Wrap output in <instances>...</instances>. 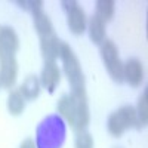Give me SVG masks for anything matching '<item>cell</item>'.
<instances>
[{
  "instance_id": "30bf717a",
  "label": "cell",
  "mask_w": 148,
  "mask_h": 148,
  "mask_svg": "<svg viewBox=\"0 0 148 148\" xmlns=\"http://www.w3.org/2000/svg\"><path fill=\"white\" fill-rule=\"evenodd\" d=\"M39 79L42 83V88H45L51 93L55 92V89L58 88V84L61 82V70H59V65L56 64V61L45 62V67L42 70V74Z\"/></svg>"
},
{
  "instance_id": "ffe728a7",
  "label": "cell",
  "mask_w": 148,
  "mask_h": 148,
  "mask_svg": "<svg viewBox=\"0 0 148 148\" xmlns=\"http://www.w3.org/2000/svg\"><path fill=\"white\" fill-rule=\"evenodd\" d=\"M19 148H37V145H36V142L33 139H25V141H22Z\"/></svg>"
},
{
  "instance_id": "ba28073f",
  "label": "cell",
  "mask_w": 148,
  "mask_h": 148,
  "mask_svg": "<svg viewBox=\"0 0 148 148\" xmlns=\"http://www.w3.org/2000/svg\"><path fill=\"white\" fill-rule=\"evenodd\" d=\"M19 49L18 34L12 27H0V58L3 56H15Z\"/></svg>"
},
{
  "instance_id": "d6986e66",
  "label": "cell",
  "mask_w": 148,
  "mask_h": 148,
  "mask_svg": "<svg viewBox=\"0 0 148 148\" xmlns=\"http://www.w3.org/2000/svg\"><path fill=\"white\" fill-rule=\"evenodd\" d=\"M16 5H19L22 9L30 10L31 14L39 9H43V2L42 0H18Z\"/></svg>"
},
{
  "instance_id": "e0dca14e",
  "label": "cell",
  "mask_w": 148,
  "mask_h": 148,
  "mask_svg": "<svg viewBox=\"0 0 148 148\" xmlns=\"http://www.w3.org/2000/svg\"><path fill=\"white\" fill-rule=\"evenodd\" d=\"M135 111H136V117H138V126H147V121H148V92L147 90L142 92Z\"/></svg>"
},
{
  "instance_id": "7a4b0ae2",
  "label": "cell",
  "mask_w": 148,
  "mask_h": 148,
  "mask_svg": "<svg viewBox=\"0 0 148 148\" xmlns=\"http://www.w3.org/2000/svg\"><path fill=\"white\" fill-rule=\"evenodd\" d=\"M58 56L61 58V61H62L64 73H65V76L68 79V83L71 86V93L86 96L84 74H83V70H82V65H80V61L77 59L76 53L73 52L71 46L65 42H61Z\"/></svg>"
},
{
  "instance_id": "8fae6325",
  "label": "cell",
  "mask_w": 148,
  "mask_h": 148,
  "mask_svg": "<svg viewBox=\"0 0 148 148\" xmlns=\"http://www.w3.org/2000/svg\"><path fill=\"white\" fill-rule=\"evenodd\" d=\"M33 18H34V27H36V31L39 34L40 39L43 37H49V36H53L55 31H53V25H52V21L49 18L43 9H39L33 12Z\"/></svg>"
},
{
  "instance_id": "52a82bcc",
  "label": "cell",
  "mask_w": 148,
  "mask_h": 148,
  "mask_svg": "<svg viewBox=\"0 0 148 148\" xmlns=\"http://www.w3.org/2000/svg\"><path fill=\"white\" fill-rule=\"evenodd\" d=\"M145 80L144 64L136 58H130L123 64V82H127L133 88H139Z\"/></svg>"
},
{
  "instance_id": "5b68a950",
  "label": "cell",
  "mask_w": 148,
  "mask_h": 148,
  "mask_svg": "<svg viewBox=\"0 0 148 148\" xmlns=\"http://www.w3.org/2000/svg\"><path fill=\"white\" fill-rule=\"evenodd\" d=\"M101 58L111 79L114 82L121 83L123 82V62L119 56V49L114 45V42L105 39L101 43Z\"/></svg>"
},
{
  "instance_id": "7c38bea8",
  "label": "cell",
  "mask_w": 148,
  "mask_h": 148,
  "mask_svg": "<svg viewBox=\"0 0 148 148\" xmlns=\"http://www.w3.org/2000/svg\"><path fill=\"white\" fill-rule=\"evenodd\" d=\"M59 43H61V40L56 37V34L40 39V51H42V55L45 58V62H47V61H55L58 58Z\"/></svg>"
},
{
  "instance_id": "9a60e30c",
  "label": "cell",
  "mask_w": 148,
  "mask_h": 148,
  "mask_svg": "<svg viewBox=\"0 0 148 148\" xmlns=\"http://www.w3.org/2000/svg\"><path fill=\"white\" fill-rule=\"evenodd\" d=\"M25 98L16 89H14L8 96V110L12 116H19L25 108Z\"/></svg>"
},
{
  "instance_id": "4fadbf2b",
  "label": "cell",
  "mask_w": 148,
  "mask_h": 148,
  "mask_svg": "<svg viewBox=\"0 0 148 148\" xmlns=\"http://www.w3.org/2000/svg\"><path fill=\"white\" fill-rule=\"evenodd\" d=\"M86 30H88L90 40L95 45H101L105 40V22H102L96 15H93L90 19H88Z\"/></svg>"
},
{
  "instance_id": "7402d4cb",
  "label": "cell",
  "mask_w": 148,
  "mask_h": 148,
  "mask_svg": "<svg viewBox=\"0 0 148 148\" xmlns=\"http://www.w3.org/2000/svg\"><path fill=\"white\" fill-rule=\"evenodd\" d=\"M0 86H2V84H0Z\"/></svg>"
},
{
  "instance_id": "ac0fdd59",
  "label": "cell",
  "mask_w": 148,
  "mask_h": 148,
  "mask_svg": "<svg viewBox=\"0 0 148 148\" xmlns=\"http://www.w3.org/2000/svg\"><path fill=\"white\" fill-rule=\"evenodd\" d=\"M74 148H93V138L88 132H79L74 141Z\"/></svg>"
},
{
  "instance_id": "44dd1931",
  "label": "cell",
  "mask_w": 148,
  "mask_h": 148,
  "mask_svg": "<svg viewBox=\"0 0 148 148\" xmlns=\"http://www.w3.org/2000/svg\"><path fill=\"white\" fill-rule=\"evenodd\" d=\"M116 148H120V147H116Z\"/></svg>"
},
{
  "instance_id": "8992f818",
  "label": "cell",
  "mask_w": 148,
  "mask_h": 148,
  "mask_svg": "<svg viewBox=\"0 0 148 148\" xmlns=\"http://www.w3.org/2000/svg\"><path fill=\"white\" fill-rule=\"evenodd\" d=\"M61 5L67 12V24L70 31L76 36L83 34L86 31V27H88V16H86L83 8L73 0H64Z\"/></svg>"
},
{
  "instance_id": "9c48e42d",
  "label": "cell",
  "mask_w": 148,
  "mask_h": 148,
  "mask_svg": "<svg viewBox=\"0 0 148 148\" xmlns=\"http://www.w3.org/2000/svg\"><path fill=\"white\" fill-rule=\"evenodd\" d=\"M18 77V62L15 56L0 58V84L6 89L14 88Z\"/></svg>"
},
{
  "instance_id": "277c9868",
  "label": "cell",
  "mask_w": 148,
  "mask_h": 148,
  "mask_svg": "<svg viewBox=\"0 0 148 148\" xmlns=\"http://www.w3.org/2000/svg\"><path fill=\"white\" fill-rule=\"evenodd\" d=\"M133 126H138V117L135 108L130 105H125L114 113H111L107 121V129L114 138H120L126 129Z\"/></svg>"
},
{
  "instance_id": "5bb4252c",
  "label": "cell",
  "mask_w": 148,
  "mask_h": 148,
  "mask_svg": "<svg viewBox=\"0 0 148 148\" xmlns=\"http://www.w3.org/2000/svg\"><path fill=\"white\" fill-rule=\"evenodd\" d=\"M40 90H42V83H40V79L36 76H28L22 82L21 88H19V92L22 93V96L28 101L36 99L40 95Z\"/></svg>"
},
{
  "instance_id": "2e32d148",
  "label": "cell",
  "mask_w": 148,
  "mask_h": 148,
  "mask_svg": "<svg viewBox=\"0 0 148 148\" xmlns=\"http://www.w3.org/2000/svg\"><path fill=\"white\" fill-rule=\"evenodd\" d=\"M95 5H96V16L102 22L107 24L113 19L116 12V3L113 0H98Z\"/></svg>"
},
{
  "instance_id": "6da1fadb",
  "label": "cell",
  "mask_w": 148,
  "mask_h": 148,
  "mask_svg": "<svg viewBox=\"0 0 148 148\" xmlns=\"http://www.w3.org/2000/svg\"><path fill=\"white\" fill-rule=\"evenodd\" d=\"M58 113L71 126L74 132H84L90 121L89 107H88V95H64L58 101Z\"/></svg>"
},
{
  "instance_id": "3957f363",
  "label": "cell",
  "mask_w": 148,
  "mask_h": 148,
  "mask_svg": "<svg viewBox=\"0 0 148 148\" xmlns=\"http://www.w3.org/2000/svg\"><path fill=\"white\" fill-rule=\"evenodd\" d=\"M65 125L58 114L46 117L37 127L36 145L37 148H61L65 141Z\"/></svg>"
}]
</instances>
